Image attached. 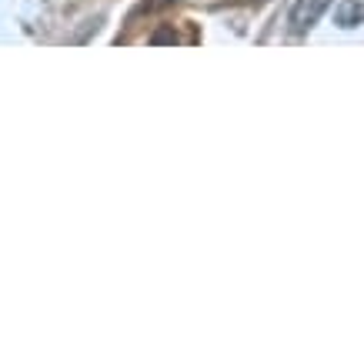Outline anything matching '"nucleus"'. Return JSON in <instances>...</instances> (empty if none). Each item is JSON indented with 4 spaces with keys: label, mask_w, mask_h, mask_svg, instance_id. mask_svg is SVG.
<instances>
[{
    "label": "nucleus",
    "mask_w": 364,
    "mask_h": 364,
    "mask_svg": "<svg viewBox=\"0 0 364 364\" xmlns=\"http://www.w3.org/2000/svg\"><path fill=\"white\" fill-rule=\"evenodd\" d=\"M331 0H298L291 7V31L294 33H308L314 23L321 21V14L328 11Z\"/></svg>",
    "instance_id": "nucleus-1"
},
{
    "label": "nucleus",
    "mask_w": 364,
    "mask_h": 364,
    "mask_svg": "<svg viewBox=\"0 0 364 364\" xmlns=\"http://www.w3.org/2000/svg\"><path fill=\"white\" fill-rule=\"evenodd\" d=\"M364 21V4L361 0H344L341 7L334 11V23L338 27H358Z\"/></svg>",
    "instance_id": "nucleus-2"
}]
</instances>
